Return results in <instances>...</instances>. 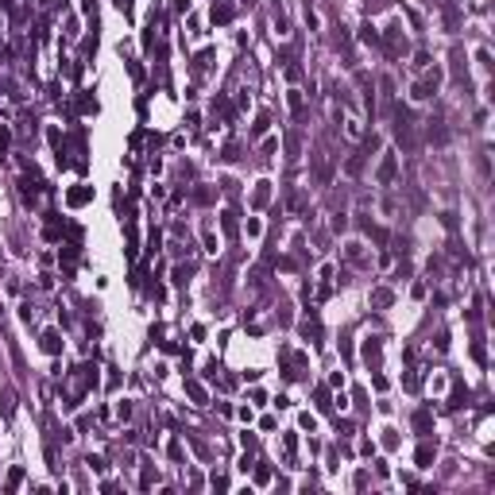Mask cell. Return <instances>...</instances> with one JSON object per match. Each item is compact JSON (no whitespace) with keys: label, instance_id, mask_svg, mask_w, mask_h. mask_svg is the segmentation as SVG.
I'll use <instances>...</instances> for the list:
<instances>
[{"label":"cell","instance_id":"1","mask_svg":"<svg viewBox=\"0 0 495 495\" xmlns=\"http://www.w3.org/2000/svg\"><path fill=\"white\" fill-rule=\"evenodd\" d=\"M279 356H283V372L290 375V379H298V375H302V368H306V356L294 352V348H279Z\"/></svg>","mask_w":495,"mask_h":495},{"label":"cell","instance_id":"2","mask_svg":"<svg viewBox=\"0 0 495 495\" xmlns=\"http://www.w3.org/2000/svg\"><path fill=\"white\" fill-rule=\"evenodd\" d=\"M379 43H387V51H391V55H398V51H407V35H402V23H391V27H387V35H379Z\"/></svg>","mask_w":495,"mask_h":495},{"label":"cell","instance_id":"3","mask_svg":"<svg viewBox=\"0 0 495 495\" xmlns=\"http://www.w3.org/2000/svg\"><path fill=\"white\" fill-rule=\"evenodd\" d=\"M360 356H364V364H379L383 360V341H379V337H364V344H360Z\"/></svg>","mask_w":495,"mask_h":495},{"label":"cell","instance_id":"4","mask_svg":"<svg viewBox=\"0 0 495 495\" xmlns=\"http://www.w3.org/2000/svg\"><path fill=\"white\" fill-rule=\"evenodd\" d=\"M395 174H398V159H395V151H387L375 178H379V186H391V182H395Z\"/></svg>","mask_w":495,"mask_h":495},{"label":"cell","instance_id":"5","mask_svg":"<svg viewBox=\"0 0 495 495\" xmlns=\"http://www.w3.org/2000/svg\"><path fill=\"white\" fill-rule=\"evenodd\" d=\"M433 457H437V445H429V441H422V445H418V453H414L418 468H429V464H433Z\"/></svg>","mask_w":495,"mask_h":495},{"label":"cell","instance_id":"6","mask_svg":"<svg viewBox=\"0 0 495 495\" xmlns=\"http://www.w3.org/2000/svg\"><path fill=\"white\" fill-rule=\"evenodd\" d=\"M267 201H271V182H255V194H252V205H255V209H263Z\"/></svg>","mask_w":495,"mask_h":495},{"label":"cell","instance_id":"7","mask_svg":"<svg viewBox=\"0 0 495 495\" xmlns=\"http://www.w3.org/2000/svg\"><path fill=\"white\" fill-rule=\"evenodd\" d=\"M43 352H47V356H58V352H62V337H58L55 329L43 333Z\"/></svg>","mask_w":495,"mask_h":495},{"label":"cell","instance_id":"8","mask_svg":"<svg viewBox=\"0 0 495 495\" xmlns=\"http://www.w3.org/2000/svg\"><path fill=\"white\" fill-rule=\"evenodd\" d=\"M20 194H23V201H27V205H35L43 190H39V182H27V178H23V182H20Z\"/></svg>","mask_w":495,"mask_h":495},{"label":"cell","instance_id":"9","mask_svg":"<svg viewBox=\"0 0 495 495\" xmlns=\"http://www.w3.org/2000/svg\"><path fill=\"white\" fill-rule=\"evenodd\" d=\"M286 105H290V112H294V116H302V109H306V97H302V89H290V93H286Z\"/></svg>","mask_w":495,"mask_h":495},{"label":"cell","instance_id":"10","mask_svg":"<svg viewBox=\"0 0 495 495\" xmlns=\"http://www.w3.org/2000/svg\"><path fill=\"white\" fill-rule=\"evenodd\" d=\"M186 391H190V398H194L198 407H205V398H209V395H205V387H201L198 379H190V383H186Z\"/></svg>","mask_w":495,"mask_h":495},{"label":"cell","instance_id":"11","mask_svg":"<svg viewBox=\"0 0 495 495\" xmlns=\"http://www.w3.org/2000/svg\"><path fill=\"white\" fill-rule=\"evenodd\" d=\"M201 244H205V252H209V255H217V252H220V240H217V232H213V229L201 232Z\"/></svg>","mask_w":495,"mask_h":495},{"label":"cell","instance_id":"12","mask_svg":"<svg viewBox=\"0 0 495 495\" xmlns=\"http://www.w3.org/2000/svg\"><path fill=\"white\" fill-rule=\"evenodd\" d=\"M360 39H364L368 47H383V43H379V31H375L372 23H364V27H360Z\"/></svg>","mask_w":495,"mask_h":495},{"label":"cell","instance_id":"13","mask_svg":"<svg viewBox=\"0 0 495 495\" xmlns=\"http://www.w3.org/2000/svg\"><path fill=\"white\" fill-rule=\"evenodd\" d=\"M232 20V4H213V23H229Z\"/></svg>","mask_w":495,"mask_h":495},{"label":"cell","instance_id":"14","mask_svg":"<svg viewBox=\"0 0 495 495\" xmlns=\"http://www.w3.org/2000/svg\"><path fill=\"white\" fill-rule=\"evenodd\" d=\"M267 128H271V116H259V120H255V128H252V140H259V136H267Z\"/></svg>","mask_w":495,"mask_h":495},{"label":"cell","instance_id":"15","mask_svg":"<svg viewBox=\"0 0 495 495\" xmlns=\"http://www.w3.org/2000/svg\"><path fill=\"white\" fill-rule=\"evenodd\" d=\"M93 198V190H70V205H85Z\"/></svg>","mask_w":495,"mask_h":495},{"label":"cell","instance_id":"16","mask_svg":"<svg viewBox=\"0 0 495 495\" xmlns=\"http://www.w3.org/2000/svg\"><path fill=\"white\" fill-rule=\"evenodd\" d=\"M445 128H441V120H429V140H437V143H445Z\"/></svg>","mask_w":495,"mask_h":495},{"label":"cell","instance_id":"17","mask_svg":"<svg viewBox=\"0 0 495 495\" xmlns=\"http://www.w3.org/2000/svg\"><path fill=\"white\" fill-rule=\"evenodd\" d=\"M414 429H422V433H429V414H426V410H418V414H414Z\"/></svg>","mask_w":495,"mask_h":495},{"label":"cell","instance_id":"18","mask_svg":"<svg viewBox=\"0 0 495 495\" xmlns=\"http://www.w3.org/2000/svg\"><path fill=\"white\" fill-rule=\"evenodd\" d=\"M360 166H364V155H352V159L344 163V170H348V174H360Z\"/></svg>","mask_w":495,"mask_h":495},{"label":"cell","instance_id":"19","mask_svg":"<svg viewBox=\"0 0 495 495\" xmlns=\"http://www.w3.org/2000/svg\"><path fill=\"white\" fill-rule=\"evenodd\" d=\"M220 224H224V232H236V213H220Z\"/></svg>","mask_w":495,"mask_h":495},{"label":"cell","instance_id":"20","mask_svg":"<svg viewBox=\"0 0 495 495\" xmlns=\"http://www.w3.org/2000/svg\"><path fill=\"white\" fill-rule=\"evenodd\" d=\"M372 302H375V306H391V290H375Z\"/></svg>","mask_w":495,"mask_h":495},{"label":"cell","instance_id":"21","mask_svg":"<svg viewBox=\"0 0 495 495\" xmlns=\"http://www.w3.org/2000/svg\"><path fill=\"white\" fill-rule=\"evenodd\" d=\"M116 418H120V422L132 418V402H116Z\"/></svg>","mask_w":495,"mask_h":495},{"label":"cell","instance_id":"22","mask_svg":"<svg viewBox=\"0 0 495 495\" xmlns=\"http://www.w3.org/2000/svg\"><path fill=\"white\" fill-rule=\"evenodd\" d=\"M77 109L89 116V112H97V101H93V97H81V101H77Z\"/></svg>","mask_w":495,"mask_h":495},{"label":"cell","instance_id":"23","mask_svg":"<svg viewBox=\"0 0 495 495\" xmlns=\"http://www.w3.org/2000/svg\"><path fill=\"white\" fill-rule=\"evenodd\" d=\"M283 449H286V457H294V449H298V437H294V433H286V437H283Z\"/></svg>","mask_w":495,"mask_h":495},{"label":"cell","instance_id":"24","mask_svg":"<svg viewBox=\"0 0 495 495\" xmlns=\"http://www.w3.org/2000/svg\"><path fill=\"white\" fill-rule=\"evenodd\" d=\"M8 143H12V128H8V124H0V151H4Z\"/></svg>","mask_w":495,"mask_h":495},{"label":"cell","instance_id":"25","mask_svg":"<svg viewBox=\"0 0 495 495\" xmlns=\"http://www.w3.org/2000/svg\"><path fill=\"white\" fill-rule=\"evenodd\" d=\"M318 407H321V410H329V407H333V402H329V391H325V387H318Z\"/></svg>","mask_w":495,"mask_h":495},{"label":"cell","instance_id":"26","mask_svg":"<svg viewBox=\"0 0 495 495\" xmlns=\"http://www.w3.org/2000/svg\"><path fill=\"white\" fill-rule=\"evenodd\" d=\"M348 124V128H344V132H348V140H360V120H344Z\"/></svg>","mask_w":495,"mask_h":495},{"label":"cell","instance_id":"27","mask_svg":"<svg viewBox=\"0 0 495 495\" xmlns=\"http://www.w3.org/2000/svg\"><path fill=\"white\" fill-rule=\"evenodd\" d=\"M20 484H23V472H20V468H12V472H8V487H20Z\"/></svg>","mask_w":495,"mask_h":495},{"label":"cell","instance_id":"28","mask_svg":"<svg viewBox=\"0 0 495 495\" xmlns=\"http://www.w3.org/2000/svg\"><path fill=\"white\" fill-rule=\"evenodd\" d=\"M476 58H480V66H484V70H491V55H487L484 47H480V51H476Z\"/></svg>","mask_w":495,"mask_h":495},{"label":"cell","instance_id":"29","mask_svg":"<svg viewBox=\"0 0 495 495\" xmlns=\"http://www.w3.org/2000/svg\"><path fill=\"white\" fill-rule=\"evenodd\" d=\"M302 429H309V433H313V429H318V418H313V414H302Z\"/></svg>","mask_w":495,"mask_h":495},{"label":"cell","instance_id":"30","mask_svg":"<svg viewBox=\"0 0 495 495\" xmlns=\"http://www.w3.org/2000/svg\"><path fill=\"white\" fill-rule=\"evenodd\" d=\"M275 31L286 35V16H283V12H275Z\"/></svg>","mask_w":495,"mask_h":495},{"label":"cell","instance_id":"31","mask_svg":"<svg viewBox=\"0 0 495 495\" xmlns=\"http://www.w3.org/2000/svg\"><path fill=\"white\" fill-rule=\"evenodd\" d=\"M224 159H240V143H229L224 147Z\"/></svg>","mask_w":495,"mask_h":495},{"label":"cell","instance_id":"32","mask_svg":"<svg viewBox=\"0 0 495 495\" xmlns=\"http://www.w3.org/2000/svg\"><path fill=\"white\" fill-rule=\"evenodd\" d=\"M255 484H271V472L267 468H255Z\"/></svg>","mask_w":495,"mask_h":495},{"label":"cell","instance_id":"33","mask_svg":"<svg viewBox=\"0 0 495 495\" xmlns=\"http://www.w3.org/2000/svg\"><path fill=\"white\" fill-rule=\"evenodd\" d=\"M402 387H407V391H418V375L410 372V375H407V379H402Z\"/></svg>","mask_w":495,"mask_h":495},{"label":"cell","instance_id":"34","mask_svg":"<svg viewBox=\"0 0 495 495\" xmlns=\"http://www.w3.org/2000/svg\"><path fill=\"white\" fill-rule=\"evenodd\" d=\"M85 464H89V468H93V472H105V461H101V457H89Z\"/></svg>","mask_w":495,"mask_h":495},{"label":"cell","instance_id":"35","mask_svg":"<svg viewBox=\"0 0 495 495\" xmlns=\"http://www.w3.org/2000/svg\"><path fill=\"white\" fill-rule=\"evenodd\" d=\"M20 318H23V321H35V309L27 306V302H23V306H20Z\"/></svg>","mask_w":495,"mask_h":495},{"label":"cell","instance_id":"36","mask_svg":"<svg viewBox=\"0 0 495 495\" xmlns=\"http://www.w3.org/2000/svg\"><path fill=\"white\" fill-rule=\"evenodd\" d=\"M429 66V55H414V70H426Z\"/></svg>","mask_w":495,"mask_h":495},{"label":"cell","instance_id":"37","mask_svg":"<svg viewBox=\"0 0 495 495\" xmlns=\"http://www.w3.org/2000/svg\"><path fill=\"white\" fill-rule=\"evenodd\" d=\"M39 4H47V0H39Z\"/></svg>","mask_w":495,"mask_h":495}]
</instances>
